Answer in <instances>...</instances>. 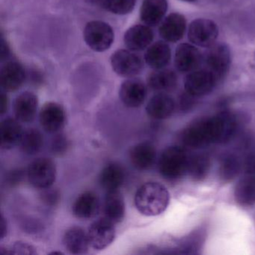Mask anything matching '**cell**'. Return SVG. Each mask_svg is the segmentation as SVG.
I'll return each instance as SVG.
<instances>
[{
	"mask_svg": "<svg viewBox=\"0 0 255 255\" xmlns=\"http://www.w3.org/2000/svg\"><path fill=\"white\" fill-rule=\"evenodd\" d=\"M238 122L234 115L225 112L198 121L188 127L181 139L184 145L198 148L215 142H225L235 135Z\"/></svg>",
	"mask_w": 255,
	"mask_h": 255,
	"instance_id": "1",
	"label": "cell"
},
{
	"mask_svg": "<svg viewBox=\"0 0 255 255\" xmlns=\"http://www.w3.org/2000/svg\"><path fill=\"white\" fill-rule=\"evenodd\" d=\"M169 201L168 189L156 182H147L141 185L134 198L137 210L146 216L162 214L168 207Z\"/></svg>",
	"mask_w": 255,
	"mask_h": 255,
	"instance_id": "2",
	"label": "cell"
},
{
	"mask_svg": "<svg viewBox=\"0 0 255 255\" xmlns=\"http://www.w3.org/2000/svg\"><path fill=\"white\" fill-rule=\"evenodd\" d=\"M189 160L183 147L171 146L165 149L159 158V172L165 178L177 180L187 171Z\"/></svg>",
	"mask_w": 255,
	"mask_h": 255,
	"instance_id": "3",
	"label": "cell"
},
{
	"mask_svg": "<svg viewBox=\"0 0 255 255\" xmlns=\"http://www.w3.org/2000/svg\"><path fill=\"white\" fill-rule=\"evenodd\" d=\"M114 31L105 22L93 20L85 26L83 38L89 48L95 52L109 50L114 41Z\"/></svg>",
	"mask_w": 255,
	"mask_h": 255,
	"instance_id": "4",
	"label": "cell"
},
{
	"mask_svg": "<svg viewBox=\"0 0 255 255\" xmlns=\"http://www.w3.org/2000/svg\"><path fill=\"white\" fill-rule=\"evenodd\" d=\"M26 175L29 183L34 187L47 189L56 180V164L50 158H38L29 164Z\"/></svg>",
	"mask_w": 255,
	"mask_h": 255,
	"instance_id": "5",
	"label": "cell"
},
{
	"mask_svg": "<svg viewBox=\"0 0 255 255\" xmlns=\"http://www.w3.org/2000/svg\"><path fill=\"white\" fill-rule=\"evenodd\" d=\"M208 48L203 56V61L207 69L210 70L219 81L228 72L231 66V50L225 43H215Z\"/></svg>",
	"mask_w": 255,
	"mask_h": 255,
	"instance_id": "6",
	"label": "cell"
},
{
	"mask_svg": "<svg viewBox=\"0 0 255 255\" xmlns=\"http://www.w3.org/2000/svg\"><path fill=\"white\" fill-rule=\"evenodd\" d=\"M218 36L219 28L213 20L196 19L189 24L188 39L194 45L208 48L216 43Z\"/></svg>",
	"mask_w": 255,
	"mask_h": 255,
	"instance_id": "7",
	"label": "cell"
},
{
	"mask_svg": "<svg viewBox=\"0 0 255 255\" xmlns=\"http://www.w3.org/2000/svg\"><path fill=\"white\" fill-rule=\"evenodd\" d=\"M218 82L219 80L210 70H195L185 79V92L194 98L205 96L212 92Z\"/></svg>",
	"mask_w": 255,
	"mask_h": 255,
	"instance_id": "8",
	"label": "cell"
},
{
	"mask_svg": "<svg viewBox=\"0 0 255 255\" xmlns=\"http://www.w3.org/2000/svg\"><path fill=\"white\" fill-rule=\"evenodd\" d=\"M112 68L118 75L132 78L139 74L144 68L142 59L131 50H119L110 58Z\"/></svg>",
	"mask_w": 255,
	"mask_h": 255,
	"instance_id": "9",
	"label": "cell"
},
{
	"mask_svg": "<svg viewBox=\"0 0 255 255\" xmlns=\"http://www.w3.org/2000/svg\"><path fill=\"white\" fill-rule=\"evenodd\" d=\"M87 233L91 247L99 251L110 246L116 236L114 222L105 217L94 222Z\"/></svg>",
	"mask_w": 255,
	"mask_h": 255,
	"instance_id": "10",
	"label": "cell"
},
{
	"mask_svg": "<svg viewBox=\"0 0 255 255\" xmlns=\"http://www.w3.org/2000/svg\"><path fill=\"white\" fill-rule=\"evenodd\" d=\"M39 122L46 132L56 133L65 127L66 122L65 110L57 103H46L40 111Z\"/></svg>",
	"mask_w": 255,
	"mask_h": 255,
	"instance_id": "11",
	"label": "cell"
},
{
	"mask_svg": "<svg viewBox=\"0 0 255 255\" xmlns=\"http://www.w3.org/2000/svg\"><path fill=\"white\" fill-rule=\"evenodd\" d=\"M147 97V88L139 79L125 80L119 90V98L124 105L129 108H138L144 104Z\"/></svg>",
	"mask_w": 255,
	"mask_h": 255,
	"instance_id": "12",
	"label": "cell"
},
{
	"mask_svg": "<svg viewBox=\"0 0 255 255\" xmlns=\"http://www.w3.org/2000/svg\"><path fill=\"white\" fill-rule=\"evenodd\" d=\"M26 77V71L20 62L16 61L5 62L0 71V85L2 91L16 92L23 86Z\"/></svg>",
	"mask_w": 255,
	"mask_h": 255,
	"instance_id": "13",
	"label": "cell"
},
{
	"mask_svg": "<svg viewBox=\"0 0 255 255\" xmlns=\"http://www.w3.org/2000/svg\"><path fill=\"white\" fill-rule=\"evenodd\" d=\"M203 56L195 46L190 44H180L175 50L174 65L181 73H190L201 65Z\"/></svg>",
	"mask_w": 255,
	"mask_h": 255,
	"instance_id": "14",
	"label": "cell"
},
{
	"mask_svg": "<svg viewBox=\"0 0 255 255\" xmlns=\"http://www.w3.org/2000/svg\"><path fill=\"white\" fill-rule=\"evenodd\" d=\"M186 29V20L183 14L171 13L161 22L159 33L166 42L175 43L184 36Z\"/></svg>",
	"mask_w": 255,
	"mask_h": 255,
	"instance_id": "15",
	"label": "cell"
},
{
	"mask_svg": "<svg viewBox=\"0 0 255 255\" xmlns=\"http://www.w3.org/2000/svg\"><path fill=\"white\" fill-rule=\"evenodd\" d=\"M153 30L147 25L138 24L128 29L124 36L125 45L131 51H142L148 48L153 40Z\"/></svg>",
	"mask_w": 255,
	"mask_h": 255,
	"instance_id": "16",
	"label": "cell"
},
{
	"mask_svg": "<svg viewBox=\"0 0 255 255\" xmlns=\"http://www.w3.org/2000/svg\"><path fill=\"white\" fill-rule=\"evenodd\" d=\"M38 107V97L30 92H25L19 95L14 100L13 110L16 119L22 123L33 122Z\"/></svg>",
	"mask_w": 255,
	"mask_h": 255,
	"instance_id": "17",
	"label": "cell"
},
{
	"mask_svg": "<svg viewBox=\"0 0 255 255\" xmlns=\"http://www.w3.org/2000/svg\"><path fill=\"white\" fill-rule=\"evenodd\" d=\"M175 110V102L169 95L160 92L150 98L146 107L149 117L156 120H163L171 117Z\"/></svg>",
	"mask_w": 255,
	"mask_h": 255,
	"instance_id": "18",
	"label": "cell"
},
{
	"mask_svg": "<svg viewBox=\"0 0 255 255\" xmlns=\"http://www.w3.org/2000/svg\"><path fill=\"white\" fill-rule=\"evenodd\" d=\"M101 203L97 194L93 192H85L76 199L73 205V213L80 219H93L98 214Z\"/></svg>",
	"mask_w": 255,
	"mask_h": 255,
	"instance_id": "19",
	"label": "cell"
},
{
	"mask_svg": "<svg viewBox=\"0 0 255 255\" xmlns=\"http://www.w3.org/2000/svg\"><path fill=\"white\" fill-rule=\"evenodd\" d=\"M168 10V0H143L140 18L147 26H156L163 20Z\"/></svg>",
	"mask_w": 255,
	"mask_h": 255,
	"instance_id": "20",
	"label": "cell"
},
{
	"mask_svg": "<svg viewBox=\"0 0 255 255\" xmlns=\"http://www.w3.org/2000/svg\"><path fill=\"white\" fill-rule=\"evenodd\" d=\"M156 150L154 146L148 141L138 143L131 148L129 159L136 169L147 170L154 164Z\"/></svg>",
	"mask_w": 255,
	"mask_h": 255,
	"instance_id": "21",
	"label": "cell"
},
{
	"mask_svg": "<svg viewBox=\"0 0 255 255\" xmlns=\"http://www.w3.org/2000/svg\"><path fill=\"white\" fill-rule=\"evenodd\" d=\"M171 58V51L166 41H158L150 44L144 54V61L150 68L155 70L166 67Z\"/></svg>",
	"mask_w": 255,
	"mask_h": 255,
	"instance_id": "22",
	"label": "cell"
},
{
	"mask_svg": "<svg viewBox=\"0 0 255 255\" xmlns=\"http://www.w3.org/2000/svg\"><path fill=\"white\" fill-rule=\"evenodd\" d=\"M1 147L4 150H11L20 144L23 132V128L17 119H4L0 126Z\"/></svg>",
	"mask_w": 255,
	"mask_h": 255,
	"instance_id": "23",
	"label": "cell"
},
{
	"mask_svg": "<svg viewBox=\"0 0 255 255\" xmlns=\"http://www.w3.org/2000/svg\"><path fill=\"white\" fill-rule=\"evenodd\" d=\"M104 217L116 223L122 222L125 216V203L119 190L109 191L104 199Z\"/></svg>",
	"mask_w": 255,
	"mask_h": 255,
	"instance_id": "24",
	"label": "cell"
},
{
	"mask_svg": "<svg viewBox=\"0 0 255 255\" xmlns=\"http://www.w3.org/2000/svg\"><path fill=\"white\" fill-rule=\"evenodd\" d=\"M65 249L73 255H83L89 249L88 233L80 227H72L65 232L63 237Z\"/></svg>",
	"mask_w": 255,
	"mask_h": 255,
	"instance_id": "25",
	"label": "cell"
},
{
	"mask_svg": "<svg viewBox=\"0 0 255 255\" xmlns=\"http://www.w3.org/2000/svg\"><path fill=\"white\" fill-rule=\"evenodd\" d=\"M147 86L156 92H165L174 90L177 85V76L169 69L156 70L149 74L147 78Z\"/></svg>",
	"mask_w": 255,
	"mask_h": 255,
	"instance_id": "26",
	"label": "cell"
},
{
	"mask_svg": "<svg viewBox=\"0 0 255 255\" xmlns=\"http://www.w3.org/2000/svg\"><path fill=\"white\" fill-rule=\"evenodd\" d=\"M125 181V171L119 164L112 162L104 167L100 175V183L104 189L119 190Z\"/></svg>",
	"mask_w": 255,
	"mask_h": 255,
	"instance_id": "27",
	"label": "cell"
},
{
	"mask_svg": "<svg viewBox=\"0 0 255 255\" xmlns=\"http://www.w3.org/2000/svg\"><path fill=\"white\" fill-rule=\"evenodd\" d=\"M236 201L242 207L255 204V175L246 174L239 181L234 192Z\"/></svg>",
	"mask_w": 255,
	"mask_h": 255,
	"instance_id": "28",
	"label": "cell"
},
{
	"mask_svg": "<svg viewBox=\"0 0 255 255\" xmlns=\"http://www.w3.org/2000/svg\"><path fill=\"white\" fill-rule=\"evenodd\" d=\"M44 136L38 129L30 128L23 132L20 141V150L28 155L38 153L44 145Z\"/></svg>",
	"mask_w": 255,
	"mask_h": 255,
	"instance_id": "29",
	"label": "cell"
},
{
	"mask_svg": "<svg viewBox=\"0 0 255 255\" xmlns=\"http://www.w3.org/2000/svg\"><path fill=\"white\" fill-rule=\"evenodd\" d=\"M240 159L234 154L227 155L221 160L219 168V176L223 183H229L238 176L241 171Z\"/></svg>",
	"mask_w": 255,
	"mask_h": 255,
	"instance_id": "30",
	"label": "cell"
},
{
	"mask_svg": "<svg viewBox=\"0 0 255 255\" xmlns=\"http://www.w3.org/2000/svg\"><path fill=\"white\" fill-rule=\"evenodd\" d=\"M210 168V159L204 155H198L189 159L187 172L193 180L199 181L207 177Z\"/></svg>",
	"mask_w": 255,
	"mask_h": 255,
	"instance_id": "31",
	"label": "cell"
},
{
	"mask_svg": "<svg viewBox=\"0 0 255 255\" xmlns=\"http://www.w3.org/2000/svg\"><path fill=\"white\" fill-rule=\"evenodd\" d=\"M136 0H105L103 7L118 15H125L133 11Z\"/></svg>",
	"mask_w": 255,
	"mask_h": 255,
	"instance_id": "32",
	"label": "cell"
},
{
	"mask_svg": "<svg viewBox=\"0 0 255 255\" xmlns=\"http://www.w3.org/2000/svg\"><path fill=\"white\" fill-rule=\"evenodd\" d=\"M0 253L2 255H35L37 252L32 245L26 242L17 241L11 246L1 247Z\"/></svg>",
	"mask_w": 255,
	"mask_h": 255,
	"instance_id": "33",
	"label": "cell"
},
{
	"mask_svg": "<svg viewBox=\"0 0 255 255\" xmlns=\"http://www.w3.org/2000/svg\"><path fill=\"white\" fill-rule=\"evenodd\" d=\"M69 147L68 138L64 135H58L52 141L51 149L54 154H64Z\"/></svg>",
	"mask_w": 255,
	"mask_h": 255,
	"instance_id": "34",
	"label": "cell"
},
{
	"mask_svg": "<svg viewBox=\"0 0 255 255\" xmlns=\"http://www.w3.org/2000/svg\"><path fill=\"white\" fill-rule=\"evenodd\" d=\"M245 174L255 175V150L248 153L243 162Z\"/></svg>",
	"mask_w": 255,
	"mask_h": 255,
	"instance_id": "35",
	"label": "cell"
},
{
	"mask_svg": "<svg viewBox=\"0 0 255 255\" xmlns=\"http://www.w3.org/2000/svg\"><path fill=\"white\" fill-rule=\"evenodd\" d=\"M42 200L47 205L55 206L59 201V193L56 190L45 191L42 194Z\"/></svg>",
	"mask_w": 255,
	"mask_h": 255,
	"instance_id": "36",
	"label": "cell"
},
{
	"mask_svg": "<svg viewBox=\"0 0 255 255\" xmlns=\"http://www.w3.org/2000/svg\"><path fill=\"white\" fill-rule=\"evenodd\" d=\"M23 177H24V174L22 170H13L7 176L6 180L8 182V184L11 185V186H15L21 182Z\"/></svg>",
	"mask_w": 255,
	"mask_h": 255,
	"instance_id": "37",
	"label": "cell"
},
{
	"mask_svg": "<svg viewBox=\"0 0 255 255\" xmlns=\"http://www.w3.org/2000/svg\"><path fill=\"white\" fill-rule=\"evenodd\" d=\"M8 108V98L6 93L4 91L1 92V115H4L7 113Z\"/></svg>",
	"mask_w": 255,
	"mask_h": 255,
	"instance_id": "38",
	"label": "cell"
},
{
	"mask_svg": "<svg viewBox=\"0 0 255 255\" xmlns=\"http://www.w3.org/2000/svg\"><path fill=\"white\" fill-rule=\"evenodd\" d=\"M1 42H2V44H1V49H2L1 50V59H2V61H3L4 59H7L8 56H9L10 49L8 44H7L6 41H5V40L4 39L2 36Z\"/></svg>",
	"mask_w": 255,
	"mask_h": 255,
	"instance_id": "39",
	"label": "cell"
},
{
	"mask_svg": "<svg viewBox=\"0 0 255 255\" xmlns=\"http://www.w3.org/2000/svg\"><path fill=\"white\" fill-rule=\"evenodd\" d=\"M7 222L4 216H1V240H3L7 235Z\"/></svg>",
	"mask_w": 255,
	"mask_h": 255,
	"instance_id": "40",
	"label": "cell"
},
{
	"mask_svg": "<svg viewBox=\"0 0 255 255\" xmlns=\"http://www.w3.org/2000/svg\"><path fill=\"white\" fill-rule=\"evenodd\" d=\"M88 3L91 5H103L105 0H85Z\"/></svg>",
	"mask_w": 255,
	"mask_h": 255,
	"instance_id": "41",
	"label": "cell"
},
{
	"mask_svg": "<svg viewBox=\"0 0 255 255\" xmlns=\"http://www.w3.org/2000/svg\"><path fill=\"white\" fill-rule=\"evenodd\" d=\"M181 1H183V2H195V1H197V0H181Z\"/></svg>",
	"mask_w": 255,
	"mask_h": 255,
	"instance_id": "42",
	"label": "cell"
}]
</instances>
